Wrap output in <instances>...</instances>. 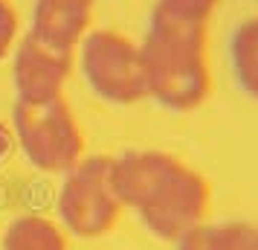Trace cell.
<instances>
[{
  "label": "cell",
  "instance_id": "1",
  "mask_svg": "<svg viewBox=\"0 0 258 250\" xmlns=\"http://www.w3.org/2000/svg\"><path fill=\"white\" fill-rule=\"evenodd\" d=\"M140 47L145 59L148 99L177 114L198 111L209 99L212 73L206 61V26L151 12Z\"/></svg>",
  "mask_w": 258,
  "mask_h": 250
},
{
  "label": "cell",
  "instance_id": "2",
  "mask_svg": "<svg viewBox=\"0 0 258 250\" xmlns=\"http://www.w3.org/2000/svg\"><path fill=\"white\" fill-rule=\"evenodd\" d=\"M12 137L26 160L47 175H64L84 157V134L64 96L49 102H15Z\"/></svg>",
  "mask_w": 258,
  "mask_h": 250
},
{
  "label": "cell",
  "instance_id": "3",
  "mask_svg": "<svg viewBox=\"0 0 258 250\" xmlns=\"http://www.w3.org/2000/svg\"><path fill=\"white\" fill-rule=\"evenodd\" d=\"M79 64L87 87L110 105L148 99L142 47L116 29H90L79 44Z\"/></svg>",
  "mask_w": 258,
  "mask_h": 250
},
{
  "label": "cell",
  "instance_id": "4",
  "mask_svg": "<svg viewBox=\"0 0 258 250\" xmlns=\"http://www.w3.org/2000/svg\"><path fill=\"white\" fill-rule=\"evenodd\" d=\"M113 157H82L70 172H64L58 189L61 227L79 238H96L110 233L119 221L122 201L110 178Z\"/></svg>",
  "mask_w": 258,
  "mask_h": 250
},
{
  "label": "cell",
  "instance_id": "5",
  "mask_svg": "<svg viewBox=\"0 0 258 250\" xmlns=\"http://www.w3.org/2000/svg\"><path fill=\"white\" fill-rule=\"evenodd\" d=\"M212 207V186L209 180L183 160H177L168 169L154 192L134 210L140 215L148 233L163 241H180V238L203 227Z\"/></svg>",
  "mask_w": 258,
  "mask_h": 250
},
{
  "label": "cell",
  "instance_id": "6",
  "mask_svg": "<svg viewBox=\"0 0 258 250\" xmlns=\"http://www.w3.org/2000/svg\"><path fill=\"white\" fill-rule=\"evenodd\" d=\"M76 49L49 44L35 32H26L15 44L12 82L18 102H49L58 99L73 73Z\"/></svg>",
  "mask_w": 258,
  "mask_h": 250
},
{
  "label": "cell",
  "instance_id": "7",
  "mask_svg": "<svg viewBox=\"0 0 258 250\" xmlns=\"http://www.w3.org/2000/svg\"><path fill=\"white\" fill-rule=\"evenodd\" d=\"M96 0H35L29 32L49 44L76 49L90 32Z\"/></svg>",
  "mask_w": 258,
  "mask_h": 250
},
{
  "label": "cell",
  "instance_id": "8",
  "mask_svg": "<svg viewBox=\"0 0 258 250\" xmlns=\"http://www.w3.org/2000/svg\"><path fill=\"white\" fill-rule=\"evenodd\" d=\"M0 250H70L67 230L52 218L38 213H24L12 218L3 230Z\"/></svg>",
  "mask_w": 258,
  "mask_h": 250
},
{
  "label": "cell",
  "instance_id": "9",
  "mask_svg": "<svg viewBox=\"0 0 258 250\" xmlns=\"http://www.w3.org/2000/svg\"><path fill=\"white\" fill-rule=\"evenodd\" d=\"M229 67L235 84L246 96L258 99V15L246 18L229 38Z\"/></svg>",
  "mask_w": 258,
  "mask_h": 250
},
{
  "label": "cell",
  "instance_id": "10",
  "mask_svg": "<svg viewBox=\"0 0 258 250\" xmlns=\"http://www.w3.org/2000/svg\"><path fill=\"white\" fill-rule=\"evenodd\" d=\"M203 250H258V227L246 221L203 224Z\"/></svg>",
  "mask_w": 258,
  "mask_h": 250
},
{
  "label": "cell",
  "instance_id": "11",
  "mask_svg": "<svg viewBox=\"0 0 258 250\" xmlns=\"http://www.w3.org/2000/svg\"><path fill=\"white\" fill-rule=\"evenodd\" d=\"M218 6H221V0H157L154 12L163 15V18H171V21L206 26Z\"/></svg>",
  "mask_w": 258,
  "mask_h": 250
},
{
  "label": "cell",
  "instance_id": "12",
  "mask_svg": "<svg viewBox=\"0 0 258 250\" xmlns=\"http://www.w3.org/2000/svg\"><path fill=\"white\" fill-rule=\"evenodd\" d=\"M18 44V15L9 0H0V61Z\"/></svg>",
  "mask_w": 258,
  "mask_h": 250
},
{
  "label": "cell",
  "instance_id": "13",
  "mask_svg": "<svg viewBox=\"0 0 258 250\" xmlns=\"http://www.w3.org/2000/svg\"><path fill=\"white\" fill-rule=\"evenodd\" d=\"M174 244H177V250H203V227L186 233V236L180 238V241H174Z\"/></svg>",
  "mask_w": 258,
  "mask_h": 250
},
{
  "label": "cell",
  "instance_id": "14",
  "mask_svg": "<svg viewBox=\"0 0 258 250\" xmlns=\"http://www.w3.org/2000/svg\"><path fill=\"white\" fill-rule=\"evenodd\" d=\"M9 148H12V128H6L0 122V160L9 155Z\"/></svg>",
  "mask_w": 258,
  "mask_h": 250
}]
</instances>
